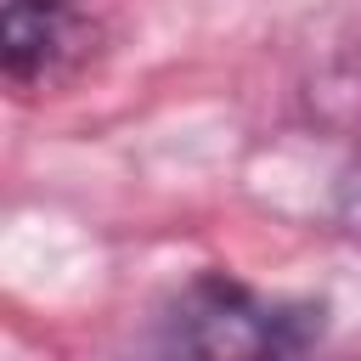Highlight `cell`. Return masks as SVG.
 I'll use <instances>...</instances> for the list:
<instances>
[{
  "label": "cell",
  "instance_id": "obj_2",
  "mask_svg": "<svg viewBox=\"0 0 361 361\" xmlns=\"http://www.w3.org/2000/svg\"><path fill=\"white\" fill-rule=\"evenodd\" d=\"M96 45L79 0H0V79L17 102L68 85Z\"/></svg>",
  "mask_w": 361,
  "mask_h": 361
},
{
  "label": "cell",
  "instance_id": "obj_1",
  "mask_svg": "<svg viewBox=\"0 0 361 361\" xmlns=\"http://www.w3.org/2000/svg\"><path fill=\"white\" fill-rule=\"evenodd\" d=\"M327 333V299L265 293L231 271H197L175 288L158 316V344L169 355L203 361H293Z\"/></svg>",
  "mask_w": 361,
  "mask_h": 361
}]
</instances>
